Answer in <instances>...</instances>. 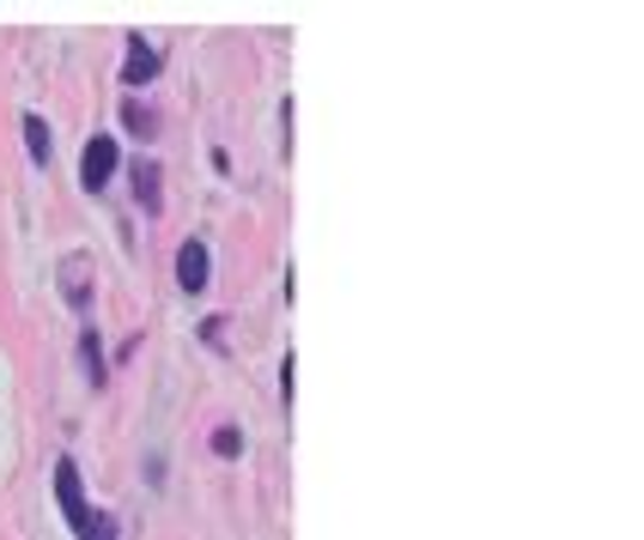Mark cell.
<instances>
[{
  "label": "cell",
  "instance_id": "obj_7",
  "mask_svg": "<svg viewBox=\"0 0 644 540\" xmlns=\"http://www.w3.org/2000/svg\"><path fill=\"white\" fill-rule=\"evenodd\" d=\"M25 146H31V159L49 164V122L43 116H25Z\"/></svg>",
  "mask_w": 644,
  "mask_h": 540
},
{
  "label": "cell",
  "instance_id": "obj_3",
  "mask_svg": "<svg viewBox=\"0 0 644 540\" xmlns=\"http://www.w3.org/2000/svg\"><path fill=\"white\" fill-rule=\"evenodd\" d=\"M207 274H213L207 243H201V238H189L183 250H177V286H183V291H201V286H207Z\"/></svg>",
  "mask_w": 644,
  "mask_h": 540
},
{
  "label": "cell",
  "instance_id": "obj_5",
  "mask_svg": "<svg viewBox=\"0 0 644 540\" xmlns=\"http://www.w3.org/2000/svg\"><path fill=\"white\" fill-rule=\"evenodd\" d=\"M128 176H134V200H140L146 212H158V200H165V176H158V164L152 159H134Z\"/></svg>",
  "mask_w": 644,
  "mask_h": 540
},
{
  "label": "cell",
  "instance_id": "obj_1",
  "mask_svg": "<svg viewBox=\"0 0 644 540\" xmlns=\"http://www.w3.org/2000/svg\"><path fill=\"white\" fill-rule=\"evenodd\" d=\"M55 504H61V516L74 528H86V516H92V504H86V486H79V468L61 456V468H55Z\"/></svg>",
  "mask_w": 644,
  "mask_h": 540
},
{
  "label": "cell",
  "instance_id": "obj_8",
  "mask_svg": "<svg viewBox=\"0 0 644 540\" xmlns=\"http://www.w3.org/2000/svg\"><path fill=\"white\" fill-rule=\"evenodd\" d=\"M79 353H86V377L104 382V346H98V334H86V341H79Z\"/></svg>",
  "mask_w": 644,
  "mask_h": 540
},
{
  "label": "cell",
  "instance_id": "obj_4",
  "mask_svg": "<svg viewBox=\"0 0 644 540\" xmlns=\"http://www.w3.org/2000/svg\"><path fill=\"white\" fill-rule=\"evenodd\" d=\"M122 80H128V85H152L158 80V49L140 37V31L128 37V67H122Z\"/></svg>",
  "mask_w": 644,
  "mask_h": 540
},
{
  "label": "cell",
  "instance_id": "obj_9",
  "mask_svg": "<svg viewBox=\"0 0 644 540\" xmlns=\"http://www.w3.org/2000/svg\"><path fill=\"white\" fill-rule=\"evenodd\" d=\"M79 540H116V522H110V516H86Z\"/></svg>",
  "mask_w": 644,
  "mask_h": 540
},
{
  "label": "cell",
  "instance_id": "obj_2",
  "mask_svg": "<svg viewBox=\"0 0 644 540\" xmlns=\"http://www.w3.org/2000/svg\"><path fill=\"white\" fill-rule=\"evenodd\" d=\"M116 164H122L116 140H110V134H98V140L86 146V164H79V183H86V188H92V195H98V188L110 183V171H116Z\"/></svg>",
  "mask_w": 644,
  "mask_h": 540
},
{
  "label": "cell",
  "instance_id": "obj_6",
  "mask_svg": "<svg viewBox=\"0 0 644 540\" xmlns=\"http://www.w3.org/2000/svg\"><path fill=\"white\" fill-rule=\"evenodd\" d=\"M61 274H67V298L86 310V298H92V255H67Z\"/></svg>",
  "mask_w": 644,
  "mask_h": 540
},
{
  "label": "cell",
  "instance_id": "obj_11",
  "mask_svg": "<svg viewBox=\"0 0 644 540\" xmlns=\"http://www.w3.org/2000/svg\"><path fill=\"white\" fill-rule=\"evenodd\" d=\"M122 116H128V128H134V134H152V110H146V104H128Z\"/></svg>",
  "mask_w": 644,
  "mask_h": 540
},
{
  "label": "cell",
  "instance_id": "obj_10",
  "mask_svg": "<svg viewBox=\"0 0 644 540\" xmlns=\"http://www.w3.org/2000/svg\"><path fill=\"white\" fill-rule=\"evenodd\" d=\"M213 449H219V456H237V449H244V437H237L231 425H219V432H213Z\"/></svg>",
  "mask_w": 644,
  "mask_h": 540
}]
</instances>
